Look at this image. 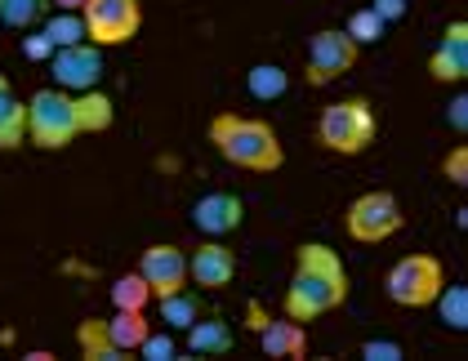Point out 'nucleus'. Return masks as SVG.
I'll return each instance as SVG.
<instances>
[{"label": "nucleus", "instance_id": "f257e3e1", "mask_svg": "<svg viewBox=\"0 0 468 361\" xmlns=\"http://www.w3.org/2000/svg\"><path fill=\"white\" fill-rule=\"evenodd\" d=\"M112 121H116V108H112V99L99 85L80 90V94H68V90L49 85V90H37L27 99V143L40 147V152H63L80 134L112 130Z\"/></svg>", "mask_w": 468, "mask_h": 361}, {"label": "nucleus", "instance_id": "f03ea898", "mask_svg": "<svg viewBox=\"0 0 468 361\" xmlns=\"http://www.w3.org/2000/svg\"><path fill=\"white\" fill-rule=\"evenodd\" d=\"M348 290L353 286H348V268H344L339 250L325 246V241H303L294 250V272H290L282 308H286L290 322L308 325L325 313H335V308H344Z\"/></svg>", "mask_w": 468, "mask_h": 361}, {"label": "nucleus", "instance_id": "7ed1b4c3", "mask_svg": "<svg viewBox=\"0 0 468 361\" xmlns=\"http://www.w3.org/2000/svg\"><path fill=\"white\" fill-rule=\"evenodd\" d=\"M210 143L215 152L237 165V170H250V175H272L286 165V147H282V134L259 121V116H237V111H218L210 121Z\"/></svg>", "mask_w": 468, "mask_h": 361}, {"label": "nucleus", "instance_id": "20e7f679", "mask_svg": "<svg viewBox=\"0 0 468 361\" xmlns=\"http://www.w3.org/2000/svg\"><path fill=\"white\" fill-rule=\"evenodd\" d=\"M375 134H379V116L370 108V99H361V94L325 103L317 116V143L335 156H361L375 143Z\"/></svg>", "mask_w": 468, "mask_h": 361}, {"label": "nucleus", "instance_id": "39448f33", "mask_svg": "<svg viewBox=\"0 0 468 361\" xmlns=\"http://www.w3.org/2000/svg\"><path fill=\"white\" fill-rule=\"evenodd\" d=\"M441 286H446V272L437 254H401L384 277V290L397 308H432Z\"/></svg>", "mask_w": 468, "mask_h": 361}, {"label": "nucleus", "instance_id": "423d86ee", "mask_svg": "<svg viewBox=\"0 0 468 361\" xmlns=\"http://www.w3.org/2000/svg\"><path fill=\"white\" fill-rule=\"evenodd\" d=\"M406 228V215H401V201L393 192L375 187V192H361L357 201L344 210V232L361 241V246H379Z\"/></svg>", "mask_w": 468, "mask_h": 361}, {"label": "nucleus", "instance_id": "0eeeda50", "mask_svg": "<svg viewBox=\"0 0 468 361\" xmlns=\"http://www.w3.org/2000/svg\"><path fill=\"white\" fill-rule=\"evenodd\" d=\"M80 23H85V40L99 49L130 45L144 27V0H85Z\"/></svg>", "mask_w": 468, "mask_h": 361}, {"label": "nucleus", "instance_id": "6e6552de", "mask_svg": "<svg viewBox=\"0 0 468 361\" xmlns=\"http://www.w3.org/2000/svg\"><path fill=\"white\" fill-rule=\"evenodd\" d=\"M361 58V45L344 27H322L308 37V68H303V80L313 90H322L330 80H339L344 72H353Z\"/></svg>", "mask_w": 468, "mask_h": 361}, {"label": "nucleus", "instance_id": "1a4fd4ad", "mask_svg": "<svg viewBox=\"0 0 468 361\" xmlns=\"http://www.w3.org/2000/svg\"><path fill=\"white\" fill-rule=\"evenodd\" d=\"M49 72H54V85L68 90V94H80V90H94L103 80V49L80 40V45H63L49 54Z\"/></svg>", "mask_w": 468, "mask_h": 361}, {"label": "nucleus", "instance_id": "9d476101", "mask_svg": "<svg viewBox=\"0 0 468 361\" xmlns=\"http://www.w3.org/2000/svg\"><path fill=\"white\" fill-rule=\"evenodd\" d=\"M139 277L147 281L152 299H165L175 290H187V254L179 246H147L139 254Z\"/></svg>", "mask_w": 468, "mask_h": 361}, {"label": "nucleus", "instance_id": "9b49d317", "mask_svg": "<svg viewBox=\"0 0 468 361\" xmlns=\"http://www.w3.org/2000/svg\"><path fill=\"white\" fill-rule=\"evenodd\" d=\"M250 325L259 330V348L268 357H290V361H303L308 357V330L303 322H290V317H263V308L250 303Z\"/></svg>", "mask_w": 468, "mask_h": 361}, {"label": "nucleus", "instance_id": "f8f14e48", "mask_svg": "<svg viewBox=\"0 0 468 361\" xmlns=\"http://www.w3.org/2000/svg\"><path fill=\"white\" fill-rule=\"evenodd\" d=\"M429 76L437 85H460L468 76V23L464 18H455L441 40H437V49L429 54Z\"/></svg>", "mask_w": 468, "mask_h": 361}, {"label": "nucleus", "instance_id": "ddd939ff", "mask_svg": "<svg viewBox=\"0 0 468 361\" xmlns=\"http://www.w3.org/2000/svg\"><path fill=\"white\" fill-rule=\"evenodd\" d=\"M192 223H197V232H206V237H228V232H237V228L246 223V206H241V196H232V192H206V196L192 206Z\"/></svg>", "mask_w": 468, "mask_h": 361}, {"label": "nucleus", "instance_id": "4468645a", "mask_svg": "<svg viewBox=\"0 0 468 361\" xmlns=\"http://www.w3.org/2000/svg\"><path fill=\"white\" fill-rule=\"evenodd\" d=\"M237 277V254L218 241H206L187 254V281H197L201 290H223Z\"/></svg>", "mask_w": 468, "mask_h": 361}, {"label": "nucleus", "instance_id": "2eb2a0df", "mask_svg": "<svg viewBox=\"0 0 468 361\" xmlns=\"http://www.w3.org/2000/svg\"><path fill=\"white\" fill-rule=\"evenodd\" d=\"M27 143V103H18L9 76H0V152H18Z\"/></svg>", "mask_w": 468, "mask_h": 361}, {"label": "nucleus", "instance_id": "dca6fc26", "mask_svg": "<svg viewBox=\"0 0 468 361\" xmlns=\"http://www.w3.org/2000/svg\"><path fill=\"white\" fill-rule=\"evenodd\" d=\"M76 344H80V357L85 361H125L130 357V353H121V348L112 344L103 317H85V322L76 325Z\"/></svg>", "mask_w": 468, "mask_h": 361}, {"label": "nucleus", "instance_id": "f3484780", "mask_svg": "<svg viewBox=\"0 0 468 361\" xmlns=\"http://www.w3.org/2000/svg\"><path fill=\"white\" fill-rule=\"evenodd\" d=\"M187 348L192 353H201V357H223V353H232V325L218 322V317H197V322L187 325Z\"/></svg>", "mask_w": 468, "mask_h": 361}, {"label": "nucleus", "instance_id": "a211bd4d", "mask_svg": "<svg viewBox=\"0 0 468 361\" xmlns=\"http://www.w3.org/2000/svg\"><path fill=\"white\" fill-rule=\"evenodd\" d=\"M147 330H152V322H147L144 308H116V317L108 322L112 344H116L121 353H139V344L147 339Z\"/></svg>", "mask_w": 468, "mask_h": 361}, {"label": "nucleus", "instance_id": "6ab92c4d", "mask_svg": "<svg viewBox=\"0 0 468 361\" xmlns=\"http://www.w3.org/2000/svg\"><path fill=\"white\" fill-rule=\"evenodd\" d=\"M286 72L277 68V63H254L250 76H246V90H250L259 103H272V99H282L286 94Z\"/></svg>", "mask_w": 468, "mask_h": 361}, {"label": "nucleus", "instance_id": "aec40b11", "mask_svg": "<svg viewBox=\"0 0 468 361\" xmlns=\"http://www.w3.org/2000/svg\"><path fill=\"white\" fill-rule=\"evenodd\" d=\"M45 14H49V0H0V23L14 27V32H27V27L45 23Z\"/></svg>", "mask_w": 468, "mask_h": 361}, {"label": "nucleus", "instance_id": "412c9836", "mask_svg": "<svg viewBox=\"0 0 468 361\" xmlns=\"http://www.w3.org/2000/svg\"><path fill=\"white\" fill-rule=\"evenodd\" d=\"M161 303V322L170 325V330H187V325L201 317V303H197V294H187V290H175V294H165V299H156Z\"/></svg>", "mask_w": 468, "mask_h": 361}, {"label": "nucleus", "instance_id": "4be33fe9", "mask_svg": "<svg viewBox=\"0 0 468 361\" xmlns=\"http://www.w3.org/2000/svg\"><path fill=\"white\" fill-rule=\"evenodd\" d=\"M437 317L451 330H468V286H441L437 290Z\"/></svg>", "mask_w": 468, "mask_h": 361}, {"label": "nucleus", "instance_id": "5701e85b", "mask_svg": "<svg viewBox=\"0 0 468 361\" xmlns=\"http://www.w3.org/2000/svg\"><path fill=\"white\" fill-rule=\"evenodd\" d=\"M147 303H152V290L139 277V268L112 281V308H147Z\"/></svg>", "mask_w": 468, "mask_h": 361}, {"label": "nucleus", "instance_id": "b1692460", "mask_svg": "<svg viewBox=\"0 0 468 361\" xmlns=\"http://www.w3.org/2000/svg\"><path fill=\"white\" fill-rule=\"evenodd\" d=\"M45 37L54 49H63V45H80L85 40V23H80V14L76 9H58L49 23H45Z\"/></svg>", "mask_w": 468, "mask_h": 361}, {"label": "nucleus", "instance_id": "393cba45", "mask_svg": "<svg viewBox=\"0 0 468 361\" xmlns=\"http://www.w3.org/2000/svg\"><path fill=\"white\" fill-rule=\"evenodd\" d=\"M344 32H348V37L357 40V45H375V40H384V32H388V23H384V18H379V14H375L370 5H366V9H353V14H348Z\"/></svg>", "mask_w": 468, "mask_h": 361}, {"label": "nucleus", "instance_id": "a878e982", "mask_svg": "<svg viewBox=\"0 0 468 361\" xmlns=\"http://www.w3.org/2000/svg\"><path fill=\"white\" fill-rule=\"evenodd\" d=\"M139 357H147V361H175L179 353H175V339H170V334L147 330V339L139 344Z\"/></svg>", "mask_w": 468, "mask_h": 361}, {"label": "nucleus", "instance_id": "bb28decb", "mask_svg": "<svg viewBox=\"0 0 468 361\" xmlns=\"http://www.w3.org/2000/svg\"><path fill=\"white\" fill-rule=\"evenodd\" d=\"M441 175L455 183V187H464V183H468V147L464 143L446 152V161H441Z\"/></svg>", "mask_w": 468, "mask_h": 361}, {"label": "nucleus", "instance_id": "cd10ccee", "mask_svg": "<svg viewBox=\"0 0 468 361\" xmlns=\"http://www.w3.org/2000/svg\"><path fill=\"white\" fill-rule=\"evenodd\" d=\"M361 357L366 361H401V344H388V339H370V344H361Z\"/></svg>", "mask_w": 468, "mask_h": 361}, {"label": "nucleus", "instance_id": "c85d7f7f", "mask_svg": "<svg viewBox=\"0 0 468 361\" xmlns=\"http://www.w3.org/2000/svg\"><path fill=\"white\" fill-rule=\"evenodd\" d=\"M23 54H27V58H49V54H54V45H49V37H45V32H32V37L23 40Z\"/></svg>", "mask_w": 468, "mask_h": 361}, {"label": "nucleus", "instance_id": "c756f323", "mask_svg": "<svg viewBox=\"0 0 468 361\" xmlns=\"http://www.w3.org/2000/svg\"><path fill=\"white\" fill-rule=\"evenodd\" d=\"M446 121L455 125V134H464V130H468V99H464V94H455V99H451V108H446Z\"/></svg>", "mask_w": 468, "mask_h": 361}, {"label": "nucleus", "instance_id": "7c9ffc66", "mask_svg": "<svg viewBox=\"0 0 468 361\" xmlns=\"http://www.w3.org/2000/svg\"><path fill=\"white\" fill-rule=\"evenodd\" d=\"M370 9H375V14L384 18V23H397V18L406 14V0H375Z\"/></svg>", "mask_w": 468, "mask_h": 361}, {"label": "nucleus", "instance_id": "2f4dec72", "mask_svg": "<svg viewBox=\"0 0 468 361\" xmlns=\"http://www.w3.org/2000/svg\"><path fill=\"white\" fill-rule=\"evenodd\" d=\"M49 5H58V9H76V14H80V5H85V0H49Z\"/></svg>", "mask_w": 468, "mask_h": 361}]
</instances>
